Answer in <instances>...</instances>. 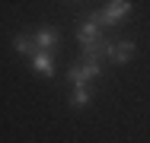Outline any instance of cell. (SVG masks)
<instances>
[{
    "label": "cell",
    "mask_w": 150,
    "mask_h": 143,
    "mask_svg": "<svg viewBox=\"0 0 150 143\" xmlns=\"http://www.w3.org/2000/svg\"><path fill=\"white\" fill-rule=\"evenodd\" d=\"M93 99V86H70V108L83 111Z\"/></svg>",
    "instance_id": "7"
},
{
    "label": "cell",
    "mask_w": 150,
    "mask_h": 143,
    "mask_svg": "<svg viewBox=\"0 0 150 143\" xmlns=\"http://www.w3.org/2000/svg\"><path fill=\"white\" fill-rule=\"evenodd\" d=\"M32 41L38 45V51H48V54H51V51H58V45H61V32L54 26H42L32 35Z\"/></svg>",
    "instance_id": "5"
},
{
    "label": "cell",
    "mask_w": 150,
    "mask_h": 143,
    "mask_svg": "<svg viewBox=\"0 0 150 143\" xmlns=\"http://www.w3.org/2000/svg\"><path fill=\"white\" fill-rule=\"evenodd\" d=\"M29 64H32V70L38 73V76H54V60H51V54L48 51H35V54L29 57Z\"/></svg>",
    "instance_id": "6"
},
{
    "label": "cell",
    "mask_w": 150,
    "mask_h": 143,
    "mask_svg": "<svg viewBox=\"0 0 150 143\" xmlns=\"http://www.w3.org/2000/svg\"><path fill=\"white\" fill-rule=\"evenodd\" d=\"M128 13H131V0H109L99 10V22L102 26H118L121 19H128Z\"/></svg>",
    "instance_id": "4"
},
{
    "label": "cell",
    "mask_w": 150,
    "mask_h": 143,
    "mask_svg": "<svg viewBox=\"0 0 150 143\" xmlns=\"http://www.w3.org/2000/svg\"><path fill=\"white\" fill-rule=\"evenodd\" d=\"M13 48H16L23 57H32L35 51H38V45L32 41V35H16V38H13Z\"/></svg>",
    "instance_id": "8"
},
{
    "label": "cell",
    "mask_w": 150,
    "mask_h": 143,
    "mask_svg": "<svg viewBox=\"0 0 150 143\" xmlns=\"http://www.w3.org/2000/svg\"><path fill=\"white\" fill-rule=\"evenodd\" d=\"M99 29H102V22H99V10L86 13L83 22H80V29H77V41H80V48H83V57H99L102 45H105V38L99 35Z\"/></svg>",
    "instance_id": "1"
},
{
    "label": "cell",
    "mask_w": 150,
    "mask_h": 143,
    "mask_svg": "<svg viewBox=\"0 0 150 143\" xmlns=\"http://www.w3.org/2000/svg\"><path fill=\"white\" fill-rule=\"evenodd\" d=\"M102 76H105V73H102L99 57H80V64H74V67L67 70L70 86H93V83H99Z\"/></svg>",
    "instance_id": "2"
},
{
    "label": "cell",
    "mask_w": 150,
    "mask_h": 143,
    "mask_svg": "<svg viewBox=\"0 0 150 143\" xmlns=\"http://www.w3.org/2000/svg\"><path fill=\"white\" fill-rule=\"evenodd\" d=\"M134 54H137L134 41H105L102 51H99V57L109 60V64H128V60H134Z\"/></svg>",
    "instance_id": "3"
}]
</instances>
